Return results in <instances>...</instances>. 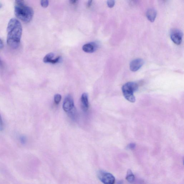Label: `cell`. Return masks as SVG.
<instances>
[{
	"instance_id": "2e32d148",
	"label": "cell",
	"mask_w": 184,
	"mask_h": 184,
	"mask_svg": "<svg viewBox=\"0 0 184 184\" xmlns=\"http://www.w3.org/2000/svg\"><path fill=\"white\" fill-rule=\"evenodd\" d=\"M136 144L134 143H131L127 146V148L128 149L133 150L135 148Z\"/></svg>"
},
{
	"instance_id": "7a4b0ae2",
	"label": "cell",
	"mask_w": 184,
	"mask_h": 184,
	"mask_svg": "<svg viewBox=\"0 0 184 184\" xmlns=\"http://www.w3.org/2000/svg\"><path fill=\"white\" fill-rule=\"evenodd\" d=\"M14 13L16 17L25 23H28L33 18V9L26 4L24 1H16L14 3Z\"/></svg>"
},
{
	"instance_id": "4fadbf2b",
	"label": "cell",
	"mask_w": 184,
	"mask_h": 184,
	"mask_svg": "<svg viewBox=\"0 0 184 184\" xmlns=\"http://www.w3.org/2000/svg\"><path fill=\"white\" fill-rule=\"evenodd\" d=\"M61 98V96L60 94H56L54 97V102H55V104H58L60 103Z\"/></svg>"
},
{
	"instance_id": "7402d4cb",
	"label": "cell",
	"mask_w": 184,
	"mask_h": 184,
	"mask_svg": "<svg viewBox=\"0 0 184 184\" xmlns=\"http://www.w3.org/2000/svg\"><path fill=\"white\" fill-rule=\"evenodd\" d=\"M3 66V63L2 61L1 60V58H0V67H2Z\"/></svg>"
},
{
	"instance_id": "277c9868",
	"label": "cell",
	"mask_w": 184,
	"mask_h": 184,
	"mask_svg": "<svg viewBox=\"0 0 184 184\" xmlns=\"http://www.w3.org/2000/svg\"><path fill=\"white\" fill-rule=\"evenodd\" d=\"M97 175L99 180L104 184H114L115 177L109 173L101 171H99Z\"/></svg>"
},
{
	"instance_id": "9a60e30c",
	"label": "cell",
	"mask_w": 184,
	"mask_h": 184,
	"mask_svg": "<svg viewBox=\"0 0 184 184\" xmlns=\"http://www.w3.org/2000/svg\"><path fill=\"white\" fill-rule=\"evenodd\" d=\"M40 4L42 7L44 8H46L48 6L49 1H41Z\"/></svg>"
},
{
	"instance_id": "30bf717a",
	"label": "cell",
	"mask_w": 184,
	"mask_h": 184,
	"mask_svg": "<svg viewBox=\"0 0 184 184\" xmlns=\"http://www.w3.org/2000/svg\"><path fill=\"white\" fill-rule=\"evenodd\" d=\"M146 17L150 22L154 21L157 16V12L156 9H148L146 12Z\"/></svg>"
},
{
	"instance_id": "3957f363",
	"label": "cell",
	"mask_w": 184,
	"mask_h": 184,
	"mask_svg": "<svg viewBox=\"0 0 184 184\" xmlns=\"http://www.w3.org/2000/svg\"><path fill=\"white\" fill-rule=\"evenodd\" d=\"M138 84L134 82H129L123 85L122 90L125 98L131 103H134L136 99L134 93L138 90Z\"/></svg>"
},
{
	"instance_id": "52a82bcc",
	"label": "cell",
	"mask_w": 184,
	"mask_h": 184,
	"mask_svg": "<svg viewBox=\"0 0 184 184\" xmlns=\"http://www.w3.org/2000/svg\"><path fill=\"white\" fill-rule=\"evenodd\" d=\"M144 64V61L142 59H136L131 61L129 65V68L132 72L137 71Z\"/></svg>"
},
{
	"instance_id": "44dd1931",
	"label": "cell",
	"mask_w": 184,
	"mask_h": 184,
	"mask_svg": "<svg viewBox=\"0 0 184 184\" xmlns=\"http://www.w3.org/2000/svg\"><path fill=\"white\" fill-rule=\"evenodd\" d=\"M70 1V3H71V4H76L77 3L78 1Z\"/></svg>"
},
{
	"instance_id": "7c38bea8",
	"label": "cell",
	"mask_w": 184,
	"mask_h": 184,
	"mask_svg": "<svg viewBox=\"0 0 184 184\" xmlns=\"http://www.w3.org/2000/svg\"><path fill=\"white\" fill-rule=\"evenodd\" d=\"M135 176L133 173H132V171L131 169H129L127 171V175H126V180L130 183H132L135 180Z\"/></svg>"
},
{
	"instance_id": "d6986e66",
	"label": "cell",
	"mask_w": 184,
	"mask_h": 184,
	"mask_svg": "<svg viewBox=\"0 0 184 184\" xmlns=\"http://www.w3.org/2000/svg\"><path fill=\"white\" fill-rule=\"evenodd\" d=\"M4 46V42L0 38V49H2Z\"/></svg>"
},
{
	"instance_id": "5bb4252c",
	"label": "cell",
	"mask_w": 184,
	"mask_h": 184,
	"mask_svg": "<svg viewBox=\"0 0 184 184\" xmlns=\"http://www.w3.org/2000/svg\"><path fill=\"white\" fill-rule=\"evenodd\" d=\"M115 2L113 0H109L107 1V4L108 7L110 8H112L114 6Z\"/></svg>"
},
{
	"instance_id": "cb8c5ba5",
	"label": "cell",
	"mask_w": 184,
	"mask_h": 184,
	"mask_svg": "<svg viewBox=\"0 0 184 184\" xmlns=\"http://www.w3.org/2000/svg\"><path fill=\"white\" fill-rule=\"evenodd\" d=\"M2 7V4H1V2H0V9H1V7Z\"/></svg>"
},
{
	"instance_id": "603a6c76",
	"label": "cell",
	"mask_w": 184,
	"mask_h": 184,
	"mask_svg": "<svg viewBox=\"0 0 184 184\" xmlns=\"http://www.w3.org/2000/svg\"><path fill=\"white\" fill-rule=\"evenodd\" d=\"M117 184H123V180H119V182H117Z\"/></svg>"
},
{
	"instance_id": "ba28073f",
	"label": "cell",
	"mask_w": 184,
	"mask_h": 184,
	"mask_svg": "<svg viewBox=\"0 0 184 184\" xmlns=\"http://www.w3.org/2000/svg\"><path fill=\"white\" fill-rule=\"evenodd\" d=\"M98 45L95 43H87L84 45L82 47L83 50L87 53H92L95 52L98 48Z\"/></svg>"
},
{
	"instance_id": "9c48e42d",
	"label": "cell",
	"mask_w": 184,
	"mask_h": 184,
	"mask_svg": "<svg viewBox=\"0 0 184 184\" xmlns=\"http://www.w3.org/2000/svg\"><path fill=\"white\" fill-rule=\"evenodd\" d=\"M82 108L84 112H86L89 108L88 96L86 93H84L81 97Z\"/></svg>"
},
{
	"instance_id": "ac0fdd59",
	"label": "cell",
	"mask_w": 184,
	"mask_h": 184,
	"mask_svg": "<svg viewBox=\"0 0 184 184\" xmlns=\"http://www.w3.org/2000/svg\"><path fill=\"white\" fill-rule=\"evenodd\" d=\"M3 126H4V124H3L2 118H1V115H0V131L2 130Z\"/></svg>"
},
{
	"instance_id": "8fae6325",
	"label": "cell",
	"mask_w": 184,
	"mask_h": 184,
	"mask_svg": "<svg viewBox=\"0 0 184 184\" xmlns=\"http://www.w3.org/2000/svg\"><path fill=\"white\" fill-rule=\"evenodd\" d=\"M55 56V55L52 53L48 54L43 59V62L45 63H52L53 60V58Z\"/></svg>"
},
{
	"instance_id": "8992f818",
	"label": "cell",
	"mask_w": 184,
	"mask_h": 184,
	"mask_svg": "<svg viewBox=\"0 0 184 184\" xmlns=\"http://www.w3.org/2000/svg\"><path fill=\"white\" fill-rule=\"evenodd\" d=\"M183 36L182 31L178 29H174L171 31V39L176 44L180 45L181 43Z\"/></svg>"
},
{
	"instance_id": "e0dca14e",
	"label": "cell",
	"mask_w": 184,
	"mask_h": 184,
	"mask_svg": "<svg viewBox=\"0 0 184 184\" xmlns=\"http://www.w3.org/2000/svg\"><path fill=\"white\" fill-rule=\"evenodd\" d=\"M20 141L22 144H25L26 141V139L25 137L23 136H21L20 137Z\"/></svg>"
},
{
	"instance_id": "ffe728a7",
	"label": "cell",
	"mask_w": 184,
	"mask_h": 184,
	"mask_svg": "<svg viewBox=\"0 0 184 184\" xmlns=\"http://www.w3.org/2000/svg\"><path fill=\"white\" fill-rule=\"evenodd\" d=\"M92 1H88L87 5V6L88 7H90L92 5Z\"/></svg>"
},
{
	"instance_id": "5b68a950",
	"label": "cell",
	"mask_w": 184,
	"mask_h": 184,
	"mask_svg": "<svg viewBox=\"0 0 184 184\" xmlns=\"http://www.w3.org/2000/svg\"><path fill=\"white\" fill-rule=\"evenodd\" d=\"M63 108L64 111L68 113L75 109L74 100L71 95H68L65 97L63 102Z\"/></svg>"
},
{
	"instance_id": "6da1fadb",
	"label": "cell",
	"mask_w": 184,
	"mask_h": 184,
	"mask_svg": "<svg viewBox=\"0 0 184 184\" xmlns=\"http://www.w3.org/2000/svg\"><path fill=\"white\" fill-rule=\"evenodd\" d=\"M7 43L12 49L17 48L20 45L22 33L21 24L17 19H11L8 23Z\"/></svg>"
}]
</instances>
